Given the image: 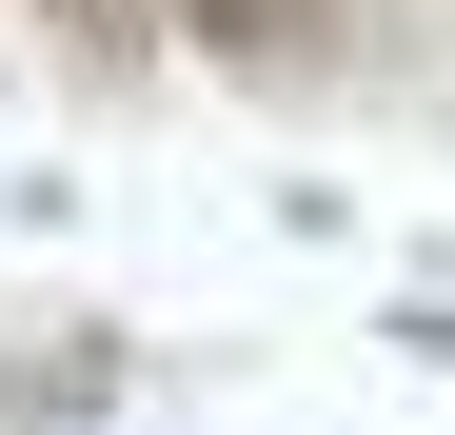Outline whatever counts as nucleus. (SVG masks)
Returning a JSON list of instances; mask_svg holds the SVG:
<instances>
[{
  "label": "nucleus",
  "instance_id": "obj_1",
  "mask_svg": "<svg viewBox=\"0 0 455 435\" xmlns=\"http://www.w3.org/2000/svg\"><path fill=\"white\" fill-rule=\"evenodd\" d=\"M179 20H198L218 59H337V40H356V0H179Z\"/></svg>",
  "mask_w": 455,
  "mask_h": 435
}]
</instances>
